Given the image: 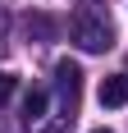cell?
Instances as JSON below:
<instances>
[{
    "label": "cell",
    "mask_w": 128,
    "mask_h": 133,
    "mask_svg": "<svg viewBox=\"0 0 128 133\" xmlns=\"http://www.w3.org/2000/svg\"><path fill=\"white\" fill-rule=\"evenodd\" d=\"M46 106H51V92H46V87H32L27 101H23V124L27 129H37V124L46 119Z\"/></svg>",
    "instance_id": "4"
},
{
    "label": "cell",
    "mask_w": 128,
    "mask_h": 133,
    "mask_svg": "<svg viewBox=\"0 0 128 133\" xmlns=\"http://www.w3.org/2000/svg\"><path fill=\"white\" fill-rule=\"evenodd\" d=\"M101 106H110V110L128 106V74H110L101 83Z\"/></svg>",
    "instance_id": "3"
},
{
    "label": "cell",
    "mask_w": 128,
    "mask_h": 133,
    "mask_svg": "<svg viewBox=\"0 0 128 133\" xmlns=\"http://www.w3.org/2000/svg\"><path fill=\"white\" fill-rule=\"evenodd\" d=\"M69 32H73V41H78L87 55H101V51L115 46V23H110V14H105V9H96V0H82V5L73 9Z\"/></svg>",
    "instance_id": "1"
},
{
    "label": "cell",
    "mask_w": 128,
    "mask_h": 133,
    "mask_svg": "<svg viewBox=\"0 0 128 133\" xmlns=\"http://www.w3.org/2000/svg\"><path fill=\"white\" fill-rule=\"evenodd\" d=\"M55 92H60V124H73L78 115V92H82V69L73 60L55 64Z\"/></svg>",
    "instance_id": "2"
},
{
    "label": "cell",
    "mask_w": 128,
    "mask_h": 133,
    "mask_svg": "<svg viewBox=\"0 0 128 133\" xmlns=\"http://www.w3.org/2000/svg\"><path fill=\"white\" fill-rule=\"evenodd\" d=\"M96 133H110V129H96Z\"/></svg>",
    "instance_id": "6"
},
{
    "label": "cell",
    "mask_w": 128,
    "mask_h": 133,
    "mask_svg": "<svg viewBox=\"0 0 128 133\" xmlns=\"http://www.w3.org/2000/svg\"><path fill=\"white\" fill-rule=\"evenodd\" d=\"M9 96H14V78H9V74H0V101H9Z\"/></svg>",
    "instance_id": "5"
}]
</instances>
